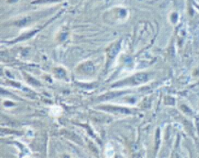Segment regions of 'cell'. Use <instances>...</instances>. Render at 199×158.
Returning <instances> with one entry per match:
<instances>
[{
  "label": "cell",
  "mask_w": 199,
  "mask_h": 158,
  "mask_svg": "<svg viewBox=\"0 0 199 158\" xmlns=\"http://www.w3.org/2000/svg\"><path fill=\"white\" fill-rule=\"evenodd\" d=\"M103 109L109 111V112H112L114 113H129L130 112L126 109L122 108H118L114 106H105V108H103Z\"/></svg>",
  "instance_id": "7a4b0ae2"
},
{
  "label": "cell",
  "mask_w": 199,
  "mask_h": 158,
  "mask_svg": "<svg viewBox=\"0 0 199 158\" xmlns=\"http://www.w3.org/2000/svg\"><path fill=\"white\" fill-rule=\"evenodd\" d=\"M51 1H56V0H38L36 2H51Z\"/></svg>",
  "instance_id": "3957f363"
},
{
  "label": "cell",
  "mask_w": 199,
  "mask_h": 158,
  "mask_svg": "<svg viewBox=\"0 0 199 158\" xmlns=\"http://www.w3.org/2000/svg\"><path fill=\"white\" fill-rule=\"evenodd\" d=\"M147 75L145 74H139L138 75L134 76V77L131 79L132 81V84H140L145 82V81H147Z\"/></svg>",
  "instance_id": "6da1fadb"
}]
</instances>
